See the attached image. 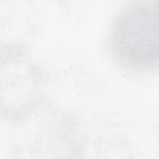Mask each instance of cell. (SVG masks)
<instances>
[{
	"label": "cell",
	"instance_id": "cell-1",
	"mask_svg": "<svg viewBox=\"0 0 159 159\" xmlns=\"http://www.w3.org/2000/svg\"><path fill=\"white\" fill-rule=\"evenodd\" d=\"M109 40L120 66L134 71L154 68L158 63L157 2L135 1L124 6L114 19Z\"/></svg>",
	"mask_w": 159,
	"mask_h": 159
},
{
	"label": "cell",
	"instance_id": "cell-2",
	"mask_svg": "<svg viewBox=\"0 0 159 159\" xmlns=\"http://www.w3.org/2000/svg\"><path fill=\"white\" fill-rule=\"evenodd\" d=\"M40 72L19 48L0 55V116L16 118L36 102Z\"/></svg>",
	"mask_w": 159,
	"mask_h": 159
}]
</instances>
